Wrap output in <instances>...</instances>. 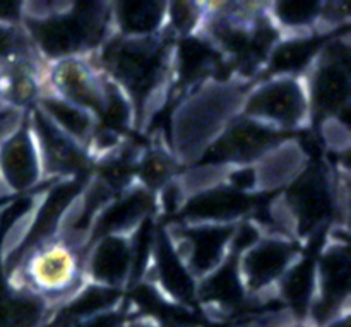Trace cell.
I'll use <instances>...</instances> for the list:
<instances>
[{"mask_svg":"<svg viewBox=\"0 0 351 327\" xmlns=\"http://www.w3.org/2000/svg\"><path fill=\"white\" fill-rule=\"evenodd\" d=\"M175 38L168 31L153 36L110 34L98 50V67L129 98L134 115L147 108L173 72Z\"/></svg>","mask_w":351,"mask_h":327,"instance_id":"obj_1","label":"cell"},{"mask_svg":"<svg viewBox=\"0 0 351 327\" xmlns=\"http://www.w3.org/2000/svg\"><path fill=\"white\" fill-rule=\"evenodd\" d=\"M247 93L237 82H204L185 96L171 119V153L180 163L197 160L242 108Z\"/></svg>","mask_w":351,"mask_h":327,"instance_id":"obj_2","label":"cell"},{"mask_svg":"<svg viewBox=\"0 0 351 327\" xmlns=\"http://www.w3.org/2000/svg\"><path fill=\"white\" fill-rule=\"evenodd\" d=\"M77 247L58 235L31 247L17 259L21 284L16 290L29 291L45 302L71 298L81 288L84 274V257Z\"/></svg>","mask_w":351,"mask_h":327,"instance_id":"obj_3","label":"cell"},{"mask_svg":"<svg viewBox=\"0 0 351 327\" xmlns=\"http://www.w3.org/2000/svg\"><path fill=\"white\" fill-rule=\"evenodd\" d=\"M240 115L291 132L311 122L307 84L300 75H271L243 98Z\"/></svg>","mask_w":351,"mask_h":327,"instance_id":"obj_4","label":"cell"},{"mask_svg":"<svg viewBox=\"0 0 351 327\" xmlns=\"http://www.w3.org/2000/svg\"><path fill=\"white\" fill-rule=\"evenodd\" d=\"M285 144V132L264 123L237 115L223 132L213 141L201 160L209 167L230 165V167H250Z\"/></svg>","mask_w":351,"mask_h":327,"instance_id":"obj_5","label":"cell"},{"mask_svg":"<svg viewBox=\"0 0 351 327\" xmlns=\"http://www.w3.org/2000/svg\"><path fill=\"white\" fill-rule=\"evenodd\" d=\"M314 115L335 120L341 110L348 108L350 99V57L348 45L335 43L322 48L311 64V74L305 81Z\"/></svg>","mask_w":351,"mask_h":327,"instance_id":"obj_6","label":"cell"},{"mask_svg":"<svg viewBox=\"0 0 351 327\" xmlns=\"http://www.w3.org/2000/svg\"><path fill=\"white\" fill-rule=\"evenodd\" d=\"M235 232V225L191 223L189 226L175 228L168 240L194 280H204L230 256Z\"/></svg>","mask_w":351,"mask_h":327,"instance_id":"obj_7","label":"cell"},{"mask_svg":"<svg viewBox=\"0 0 351 327\" xmlns=\"http://www.w3.org/2000/svg\"><path fill=\"white\" fill-rule=\"evenodd\" d=\"M350 252L346 242H332L315 264V293L308 322L322 327L348 312Z\"/></svg>","mask_w":351,"mask_h":327,"instance_id":"obj_8","label":"cell"},{"mask_svg":"<svg viewBox=\"0 0 351 327\" xmlns=\"http://www.w3.org/2000/svg\"><path fill=\"white\" fill-rule=\"evenodd\" d=\"M298 261V247L283 237H259L237 256L240 281L245 293L257 295L278 287Z\"/></svg>","mask_w":351,"mask_h":327,"instance_id":"obj_9","label":"cell"},{"mask_svg":"<svg viewBox=\"0 0 351 327\" xmlns=\"http://www.w3.org/2000/svg\"><path fill=\"white\" fill-rule=\"evenodd\" d=\"M29 122L40 153L43 178L75 177L88 165V149L58 129L38 106L29 113Z\"/></svg>","mask_w":351,"mask_h":327,"instance_id":"obj_10","label":"cell"},{"mask_svg":"<svg viewBox=\"0 0 351 327\" xmlns=\"http://www.w3.org/2000/svg\"><path fill=\"white\" fill-rule=\"evenodd\" d=\"M43 178L36 139L31 129L29 113L0 144V180L9 194L31 191Z\"/></svg>","mask_w":351,"mask_h":327,"instance_id":"obj_11","label":"cell"},{"mask_svg":"<svg viewBox=\"0 0 351 327\" xmlns=\"http://www.w3.org/2000/svg\"><path fill=\"white\" fill-rule=\"evenodd\" d=\"M136 267V237L106 235L89 243L82 271L91 284L120 290Z\"/></svg>","mask_w":351,"mask_h":327,"instance_id":"obj_12","label":"cell"},{"mask_svg":"<svg viewBox=\"0 0 351 327\" xmlns=\"http://www.w3.org/2000/svg\"><path fill=\"white\" fill-rule=\"evenodd\" d=\"M335 199L331 182L322 170H311L297 177L287 204L298 232H314L324 225Z\"/></svg>","mask_w":351,"mask_h":327,"instance_id":"obj_13","label":"cell"},{"mask_svg":"<svg viewBox=\"0 0 351 327\" xmlns=\"http://www.w3.org/2000/svg\"><path fill=\"white\" fill-rule=\"evenodd\" d=\"M154 204L153 192L144 187L129 189L120 197L110 201L93 221L89 235L99 239L106 235H129L143 225Z\"/></svg>","mask_w":351,"mask_h":327,"instance_id":"obj_14","label":"cell"},{"mask_svg":"<svg viewBox=\"0 0 351 327\" xmlns=\"http://www.w3.org/2000/svg\"><path fill=\"white\" fill-rule=\"evenodd\" d=\"M167 3L120 2L112 9V27L122 36H153L167 26Z\"/></svg>","mask_w":351,"mask_h":327,"instance_id":"obj_15","label":"cell"},{"mask_svg":"<svg viewBox=\"0 0 351 327\" xmlns=\"http://www.w3.org/2000/svg\"><path fill=\"white\" fill-rule=\"evenodd\" d=\"M36 106L58 129L64 130L75 143L88 149L96 130H98V120L91 113L86 112L81 106L72 105V103L51 95V93H43Z\"/></svg>","mask_w":351,"mask_h":327,"instance_id":"obj_16","label":"cell"},{"mask_svg":"<svg viewBox=\"0 0 351 327\" xmlns=\"http://www.w3.org/2000/svg\"><path fill=\"white\" fill-rule=\"evenodd\" d=\"M156 245V276L160 287L177 302H189L197 293L195 280L180 257L175 254L170 240L161 237Z\"/></svg>","mask_w":351,"mask_h":327,"instance_id":"obj_17","label":"cell"},{"mask_svg":"<svg viewBox=\"0 0 351 327\" xmlns=\"http://www.w3.org/2000/svg\"><path fill=\"white\" fill-rule=\"evenodd\" d=\"M280 293L291 307L290 314L297 317H308L315 293V264L307 259H298L288 269L283 280L278 284Z\"/></svg>","mask_w":351,"mask_h":327,"instance_id":"obj_18","label":"cell"},{"mask_svg":"<svg viewBox=\"0 0 351 327\" xmlns=\"http://www.w3.org/2000/svg\"><path fill=\"white\" fill-rule=\"evenodd\" d=\"M322 2H280L274 3L269 12L271 21L280 33H288L300 36L302 33L312 34V27L319 29V19H321Z\"/></svg>","mask_w":351,"mask_h":327,"instance_id":"obj_19","label":"cell"},{"mask_svg":"<svg viewBox=\"0 0 351 327\" xmlns=\"http://www.w3.org/2000/svg\"><path fill=\"white\" fill-rule=\"evenodd\" d=\"M177 163L178 161L175 160L173 154L165 153L163 149L146 154L137 163V177L141 178V187L149 192L163 189L175 177Z\"/></svg>","mask_w":351,"mask_h":327,"instance_id":"obj_20","label":"cell"},{"mask_svg":"<svg viewBox=\"0 0 351 327\" xmlns=\"http://www.w3.org/2000/svg\"><path fill=\"white\" fill-rule=\"evenodd\" d=\"M125 321H123V311L122 307H117L113 311L103 312V314L95 315V317L82 319V321L71 322L60 327H123Z\"/></svg>","mask_w":351,"mask_h":327,"instance_id":"obj_21","label":"cell"},{"mask_svg":"<svg viewBox=\"0 0 351 327\" xmlns=\"http://www.w3.org/2000/svg\"><path fill=\"white\" fill-rule=\"evenodd\" d=\"M322 327H350V314L348 312H343L341 315L335 317L332 321H329L328 324H324Z\"/></svg>","mask_w":351,"mask_h":327,"instance_id":"obj_22","label":"cell"},{"mask_svg":"<svg viewBox=\"0 0 351 327\" xmlns=\"http://www.w3.org/2000/svg\"><path fill=\"white\" fill-rule=\"evenodd\" d=\"M123 327H168V326H163L160 321H146V319H139V321H134Z\"/></svg>","mask_w":351,"mask_h":327,"instance_id":"obj_23","label":"cell"},{"mask_svg":"<svg viewBox=\"0 0 351 327\" xmlns=\"http://www.w3.org/2000/svg\"><path fill=\"white\" fill-rule=\"evenodd\" d=\"M287 327H315L314 324H311L308 321H295L291 324H288Z\"/></svg>","mask_w":351,"mask_h":327,"instance_id":"obj_24","label":"cell"},{"mask_svg":"<svg viewBox=\"0 0 351 327\" xmlns=\"http://www.w3.org/2000/svg\"><path fill=\"white\" fill-rule=\"evenodd\" d=\"M3 194H9V192H7V191H5V187H3L2 180H0V195H3Z\"/></svg>","mask_w":351,"mask_h":327,"instance_id":"obj_25","label":"cell"}]
</instances>
